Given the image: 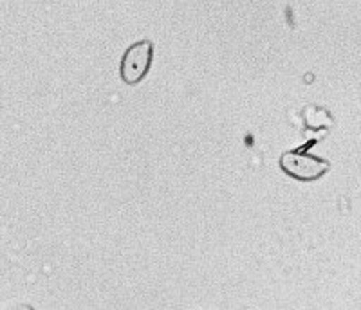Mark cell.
Returning <instances> with one entry per match:
<instances>
[{
  "label": "cell",
  "mask_w": 361,
  "mask_h": 310,
  "mask_svg": "<svg viewBox=\"0 0 361 310\" xmlns=\"http://www.w3.org/2000/svg\"><path fill=\"white\" fill-rule=\"evenodd\" d=\"M280 168L293 179L312 182L324 177L331 170V164L329 161L318 159L314 155L302 154V151H286L280 157Z\"/></svg>",
  "instance_id": "obj_1"
},
{
  "label": "cell",
  "mask_w": 361,
  "mask_h": 310,
  "mask_svg": "<svg viewBox=\"0 0 361 310\" xmlns=\"http://www.w3.org/2000/svg\"><path fill=\"white\" fill-rule=\"evenodd\" d=\"M154 56V44L150 40L135 42L125 51L123 58H121V80L127 85H135L140 83L150 70Z\"/></svg>",
  "instance_id": "obj_2"
}]
</instances>
